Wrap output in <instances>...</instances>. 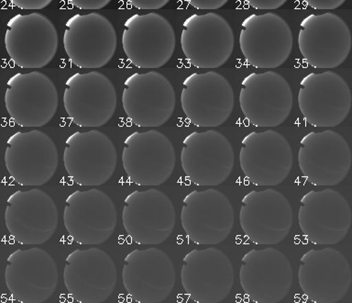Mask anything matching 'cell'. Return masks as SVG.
<instances>
[{
    "label": "cell",
    "instance_id": "1",
    "mask_svg": "<svg viewBox=\"0 0 352 303\" xmlns=\"http://www.w3.org/2000/svg\"><path fill=\"white\" fill-rule=\"evenodd\" d=\"M297 102L305 123L316 128H333L340 125L351 112V90L335 72L310 73L300 82Z\"/></svg>",
    "mask_w": 352,
    "mask_h": 303
},
{
    "label": "cell",
    "instance_id": "2",
    "mask_svg": "<svg viewBox=\"0 0 352 303\" xmlns=\"http://www.w3.org/2000/svg\"><path fill=\"white\" fill-rule=\"evenodd\" d=\"M246 120L258 128L282 125L293 109V91L287 80L274 71L244 77L239 96Z\"/></svg>",
    "mask_w": 352,
    "mask_h": 303
},
{
    "label": "cell",
    "instance_id": "3",
    "mask_svg": "<svg viewBox=\"0 0 352 303\" xmlns=\"http://www.w3.org/2000/svg\"><path fill=\"white\" fill-rule=\"evenodd\" d=\"M121 161L129 182L140 187H157L173 175L176 154L172 142L162 132H134L124 140Z\"/></svg>",
    "mask_w": 352,
    "mask_h": 303
},
{
    "label": "cell",
    "instance_id": "4",
    "mask_svg": "<svg viewBox=\"0 0 352 303\" xmlns=\"http://www.w3.org/2000/svg\"><path fill=\"white\" fill-rule=\"evenodd\" d=\"M63 165L71 180L81 187H98L114 175L118 154L112 140L98 129L76 132L65 140Z\"/></svg>",
    "mask_w": 352,
    "mask_h": 303
},
{
    "label": "cell",
    "instance_id": "5",
    "mask_svg": "<svg viewBox=\"0 0 352 303\" xmlns=\"http://www.w3.org/2000/svg\"><path fill=\"white\" fill-rule=\"evenodd\" d=\"M180 219L189 242L216 245L230 236L235 212L230 198L219 190H194L184 198Z\"/></svg>",
    "mask_w": 352,
    "mask_h": 303
},
{
    "label": "cell",
    "instance_id": "6",
    "mask_svg": "<svg viewBox=\"0 0 352 303\" xmlns=\"http://www.w3.org/2000/svg\"><path fill=\"white\" fill-rule=\"evenodd\" d=\"M5 167L11 178L22 187H40L56 173L59 154L54 140L45 132H16L7 140Z\"/></svg>",
    "mask_w": 352,
    "mask_h": 303
},
{
    "label": "cell",
    "instance_id": "7",
    "mask_svg": "<svg viewBox=\"0 0 352 303\" xmlns=\"http://www.w3.org/2000/svg\"><path fill=\"white\" fill-rule=\"evenodd\" d=\"M63 219L74 242L98 245L114 233L118 211L114 201L106 192L98 189L76 190L66 198Z\"/></svg>",
    "mask_w": 352,
    "mask_h": 303
},
{
    "label": "cell",
    "instance_id": "8",
    "mask_svg": "<svg viewBox=\"0 0 352 303\" xmlns=\"http://www.w3.org/2000/svg\"><path fill=\"white\" fill-rule=\"evenodd\" d=\"M180 161L191 183L198 187H217L230 178L235 154L224 134L208 129L192 132L184 138Z\"/></svg>",
    "mask_w": 352,
    "mask_h": 303
},
{
    "label": "cell",
    "instance_id": "9",
    "mask_svg": "<svg viewBox=\"0 0 352 303\" xmlns=\"http://www.w3.org/2000/svg\"><path fill=\"white\" fill-rule=\"evenodd\" d=\"M63 107L72 123L82 128L106 125L117 109V91L100 72L76 73L65 82Z\"/></svg>",
    "mask_w": 352,
    "mask_h": 303
},
{
    "label": "cell",
    "instance_id": "10",
    "mask_svg": "<svg viewBox=\"0 0 352 303\" xmlns=\"http://www.w3.org/2000/svg\"><path fill=\"white\" fill-rule=\"evenodd\" d=\"M239 165L250 183L274 187L290 175L294 154L288 140L274 129L252 132L241 140Z\"/></svg>",
    "mask_w": 352,
    "mask_h": 303
},
{
    "label": "cell",
    "instance_id": "11",
    "mask_svg": "<svg viewBox=\"0 0 352 303\" xmlns=\"http://www.w3.org/2000/svg\"><path fill=\"white\" fill-rule=\"evenodd\" d=\"M239 43L248 65L274 69L290 56L293 32L287 21L276 13L252 14L242 21Z\"/></svg>",
    "mask_w": 352,
    "mask_h": 303
},
{
    "label": "cell",
    "instance_id": "12",
    "mask_svg": "<svg viewBox=\"0 0 352 303\" xmlns=\"http://www.w3.org/2000/svg\"><path fill=\"white\" fill-rule=\"evenodd\" d=\"M300 170L316 187H334L351 171L352 154L345 138L332 129L310 132L300 140Z\"/></svg>",
    "mask_w": 352,
    "mask_h": 303
},
{
    "label": "cell",
    "instance_id": "13",
    "mask_svg": "<svg viewBox=\"0 0 352 303\" xmlns=\"http://www.w3.org/2000/svg\"><path fill=\"white\" fill-rule=\"evenodd\" d=\"M5 225L16 242L41 245L54 236L59 212L54 198L38 189L16 190L8 198Z\"/></svg>",
    "mask_w": 352,
    "mask_h": 303
},
{
    "label": "cell",
    "instance_id": "14",
    "mask_svg": "<svg viewBox=\"0 0 352 303\" xmlns=\"http://www.w3.org/2000/svg\"><path fill=\"white\" fill-rule=\"evenodd\" d=\"M4 103L11 120L23 128H40L54 117L59 96L54 83L38 71L16 73L8 80Z\"/></svg>",
    "mask_w": 352,
    "mask_h": 303
},
{
    "label": "cell",
    "instance_id": "15",
    "mask_svg": "<svg viewBox=\"0 0 352 303\" xmlns=\"http://www.w3.org/2000/svg\"><path fill=\"white\" fill-rule=\"evenodd\" d=\"M121 102L126 117L140 128H157L172 117L176 105L172 83L159 72L134 73L124 82Z\"/></svg>",
    "mask_w": 352,
    "mask_h": 303
},
{
    "label": "cell",
    "instance_id": "16",
    "mask_svg": "<svg viewBox=\"0 0 352 303\" xmlns=\"http://www.w3.org/2000/svg\"><path fill=\"white\" fill-rule=\"evenodd\" d=\"M180 101L190 123L199 128H216L230 118L235 96L224 76L208 71L192 73L184 80Z\"/></svg>",
    "mask_w": 352,
    "mask_h": 303
},
{
    "label": "cell",
    "instance_id": "17",
    "mask_svg": "<svg viewBox=\"0 0 352 303\" xmlns=\"http://www.w3.org/2000/svg\"><path fill=\"white\" fill-rule=\"evenodd\" d=\"M63 43L72 65L82 69L101 68L114 56L117 32L100 13L76 14L66 21Z\"/></svg>",
    "mask_w": 352,
    "mask_h": 303
},
{
    "label": "cell",
    "instance_id": "18",
    "mask_svg": "<svg viewBox=\"0 0 352 303\" xmlns=\"http://www.w3.org/2000/svg\"><path fill=\"white\" fill-rule=\"evenodd\" d=\"M239 219L245 236L253 244L275 245L290 233L294 212L282 192L252 190L242 198Z\"/></svg>",
    "mask_w": 352,
    "mask_h": 303
},
{
    "label": "cell",
    "instance_id": "19",
    "mask_svg": "<svg viewBox=\"0 0 352 303\" xmlns=\"http://www.w3.org/2000/svg\"><path fill=\"white\" fill-rule=\"evenodd\" d=\"M298 224L305 238L316 245H334L343 241L352 222L349 201L332 189L311 190L302 196Z\"/></svg>",
    "mask_w": 352,
    "mask_h": 303
},
{
    "label": "cell",
    "instance_id": "20",
    "mask_svg": "<svg viewBox=\"0 0 352 303\" xmlns=\"http://www.w3.org/2000/svg\"><path fill=\"white\" fill-rule=\"evenodd\" d=\"M297 43L308 65L333 69L348 58L352 45L351 32L346 22L337 14H310L300 23Z\"/></svg>",
    "mask_w": 352,
    "mask_h": 303
},
{
    "label": "cell",
    "instance_id": "21",
    "mask_svg": "<svg viewBox=\"0 0 352 303\" xmlns=\"http://www.w3.org/2000/svg\"><path fill=\"white\" fill-rule=\"evenodd\" d=\"M180 43L190 65L199 69H216L230 59L235 37L230 24L219 14H192L184 21Z\"/></svg>",
    "mask_w": 352,
    "mask_h": 303
},
{
    "label": "cell",
    "instance_id": "22",
    "mask_svg": "<svg viewBox=\"0 0 352 303\" xmlns=\"http://www.w3.org/2000/svg\"><path fill=\"white\" fill-rule=\"evenodd\" d=\"M121 220L131 241L140 245H157L173 233L176 211L173 201L161 190H135L124 200Z\"/></svg>",
    "mask_w": 352,
    "mask_h": 303
},
{
    "label": "cell",
    "instance_id": "23",
    "mask_svg": "<svg viewBox=\"0 0 352 303\" xmlns=\"http://www.w3.org/2000/svg\"><path fill=\"white\" fill-rule=\"evenodd\" d=\"M4 44L14 65L38 69L45 67L54 59L59 37L54 24L43 14H16L8 21Z\"/></svg>",
    "mask_w": 352,
    "mask_h": 303
},
{
    "label": "cell",
    "instance_id": "24",
    "mask_svg": "<svg viewBox=\"0 0 352 303\" xmlns=\"http://www.w3.org/2000/svg\"><path fill=\"white\" fill-rule=\"evenodd\" d=\"M4 278L10 296L21 303H44L56 291L59 272L54 258L41 248L16 249L7 259Z\"/></svg>",
    "mask_w": 352,
    "mask_h": 303
},
{
    "label": "cell",
    "instance_id": "25",
    "mask_svg": "<svg viewBox=\"0 0 352 303\" xmlns=\"http://www.w3.org/2000/svg\"><path fill=\"white\" fill-rule=\"evenodd\" d=\"M121 43L126 58L136 67L160 68L175 52V32L161 14H134L124 23Z\"/></svg>",
    "mask_w": 352,
    "mask_h": 303
},
{
    "label": "cell",
    "instance_id": "26",
    "mask_svg": "<svg viewBox=\"0 0 352 303\" xmlns=\"http://www.w3.org/2000/svg\"><path fill=\"white\" fill-rule=\"evenodd\" d=\"M298 283L313 303L340 302L351 289V264L335 248L311 249L300 259Z\"/></svg>",
    "mask_w": 352,
    "mask_h": 303
},
{
    "label": "cell",
    "instance_id": "27",
    "mask_svg": "<svg viewBox=\"0 0 352 303\" xmlns=\"http://www.w3.org/2000/svg\"><path fill=\"white\" fill-rule=\"evenodd\" d=\"M63 277L69 295L76 302L103 303L117 286V267L111 256L99 248L76 249L66 258Z\"/></svg>",
    "mask_w": 352,
    "mask_h": 303
},
{
    "label": "cell",
    "instance_id": "28",
    "mask_svg": "<svg viewBox=\"0 0 352 303\" xmlns=\"http://www.w3.org/2000/svg\"><path fill=\"white\" fill-rule=\"evenodd\" d=\"M181 283L197 303H220L230 294L235 281L232 262L217 248L187 253L181 269Z\"/></svg>",
    "mask_w": 352,
    "mask_h": 303
},
{
    "label": "cell",
    "instance_id": "29",
    "mask_svg": "<svg viewBox=\"0 0 352 303\" xmlns=\"http://www.w3.org/2000/svg\"><path fill=\"white\" fill-rule=\"evenodd\" d=\"M239 283L255 303H279L291 291L294 271L282 251L268 247L245 253L239 269Z\"/></svg>",
    "mask_w": 352,
    "mask_h": 303
},
{
    "label": "cell",
    "instance_id": "30",
    "mask_svg": "<svg viewBox=\"0 0 352 303\" xmlns=\"http://www.w3.org/2000/svg\"><path fill=\"white\" fill-rule=\"evenodd\" d=\"M122 283L138 303H162L175 289L176 272L172 259L159 248L135 249L126 255Z\"/></svg>",
    "mask_w": 352,
    "mask_h": 303
},
{
    "label": "cell",
    "instance_id": "31",
    "mask_svg": "<svg viewBox=\"0 0 352 303\" xmlns=\"http://www.w3.org/2000/svg\"><path fill=\"white\" fill-rule=\"evenodd\" d=\"M52 0H10L14 7L24 10H38L48 7Z\"/></svg>",
    "mask_w": 352,
    "mask_h": 303
},
{
    "label": "cell",
    "instance_id": "32",
    "mask_svg": "<svg viewBox=\"0 0 352 303\" xmlns=\"http://www.w3.org/2000/svg\"><path fill=\"white\" fill-rule=\"evenodd\" d=\"M69 1L79 10H96L106 7L111 0H69Z\"/></svg>",
    "mask_w": 352,
    "mask_h": 303
},
{
    "label": "cell",
    "instance_id": "33",
    "mask_svg": "<svg viewBox=\"0 0 352 303\" xmlns=\"http://www.w3.org/2000/svg\"><path fill=\"white\" fill-rule=\"evenodd\" d=\"M304 1L314 10H332L342 6L346 0H304Z\"/></svg>",
    "mask_w": 352,
    "mask_h": 303
},
{
    "label": "cell",
    "instance_id": "34",
    "mask_svg": "<svg viewBox=\"0 0 352 303\" xmlns=\"http://www.w3.org/2000/svg\"><path fill=\"white\" fill-rule=\"evenodd\" d=\"M128 1L138 10H156L166 6L170 0H128Z\"/></svg>",
    "mask_w": 352,
    "mask_h": 303
},
{
    "label": "cell",
    "instance_id": "35",
    "mask_svg": "<svg viewBox=\"0 0 352 303\" xmlns=\"http://www.w3.org/2000/svg\"><path fill=\"white\" fill-rule=\"evenodd\" d=\"M287 0H246L250 7L258 10H274L283 7Z\"/></svg>",
    "mask_w": 352,
    "mask_h": 303
},
{
    "label": "cell",
    "instance_id": "36",
    "mask_svg": "<svg viewBox=\"0 0 352 303\" xmlns=\"http://www.w3.org/2000/svg\"><path fill=\"white\" fill-rule=\"evenodd\" d=\"M186 1L197 10H214L227 4L228 0H186Z\"/></svg>",
    "mask_w": 352,
    "mask_h": 303
}]
</instances>
